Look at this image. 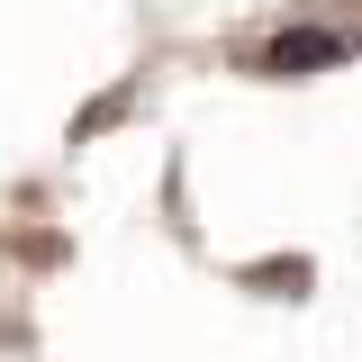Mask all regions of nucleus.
Wrapping results in <instances>:
<instances>
[{"label": "nucleus", "instance_id": "obj_1", "mask_svg": "<svg viewBox=\"0 0 362 362\" xmlns=\"http://www.w3.org/2000/svg\"><path fill=\"white\" fill-rule=\"evenodd\" d=\"M344 54H354V37H335V28H281L254 64H263V73H326V64H344Z\"/></svg>", "mask_w": 362, "mask_h": 362}]
</instances>
